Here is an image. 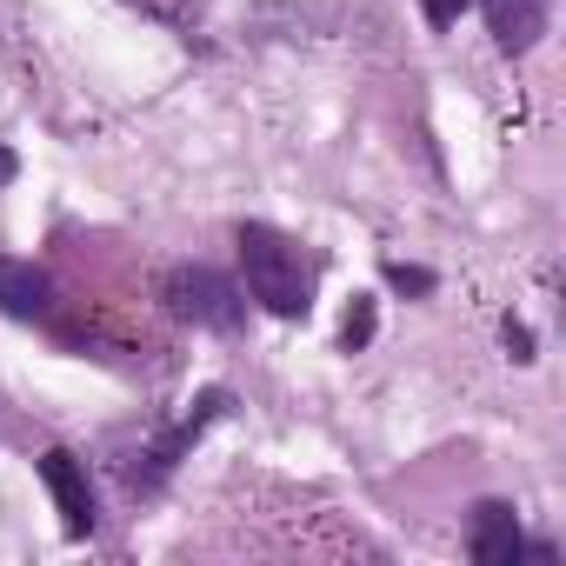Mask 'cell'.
Listing matches in <instances>:
<instances>
[{"label": "cell", "mask_w": 566, "mask_h": 566, "mask_svg": "<svg viewBox=\"0 0 566 566\" xmlns=\"http://www.w3.org/2000/svg\"><path fill=\"white\" fill-rule=\"evenodd\" d=\"M506 347H513V360H533V327L513 321V314H506Z\"/></svg>", "instance_id": "cell-12"}, {"label": "cell", "mask_w": 566, "mask_h": 566, "mask_svg": "<svg viewBox=\"0 0 566 566\" xmlns=\"http://www.w3.org/2000/svg\"><path fill=\"white\" fill-rule=\"evenodd\" d=\"M467 8H473V0H420V14H427L433 28H453V21H460Z\"/></svg>", "instance_id": "cell-11"}, {"label": "cell", "mask_w": 566, "mask_h": 566, "mask_svg": "<svg viewBox=\"0 0 566 566\" xmlns=\"http://www.w3.org/2000/svg\"><path fill=\"white\" fill-rule=\"evenodd\" d=\"M14 174H21V160H14V147H8V140H0V187H8Z\"/></svg>", "instance_id": "cell-13"}, {"label": "cell", "mask_w": 566, "mask_h": 566, "mask_svg": "<svg viewBox=\"0 0 566 566\" xmlns=\"http://www.w3.org/2000/svg\"><path fill=\"white\" fill-rule=\"evenodd\" d=\"M367 340H374V301H354V307H347V327H340V347L360 354Z\"/></svg>", "instance_id": "cell-9"}, {"label": "cell", "mask_w": 566, "mask_h": 566, "mask_svg": "<svg viewBox=\"0 0 566 566\" xmlns=\"http://www.w3.org/2000/svg\"><path fill=\"white\" fill-rule=\"evenodd\" d=\"M54 307V287H48V273L34 260H14V253H0V314H14V321H41Z\"/></svg>", "instance_id": "cell-6"}, {"label": "cell", "mask_w": 566, "mask_h": 566, "mask_svg": "<svg viewBox=\"0 0 566 566\" xmlns=\"http://www.w3.org/2000/svg\"><path fill=\"white\" fill-rule=\"evenodd\" d=\"M41 480H48V493H54V506H61V526H67V539H87V533L101 526V506H94V486H87V467H81V453H67V447H48V453H41Z\"/></svg>", "instance_id": "cell-3"}, {"label": "cell", "mask_w": 566, "mask_h": 566, "mask_svg": "<svg viewBox=\"0 0 566 566\" xmlns=\"http://www.w3.org/2000/svg\"><path fill=\"white\" fill-rule=\"evenodd\" d=\"M486 28L506 54H526L546 34V0H486Z\"/></svg>", "instance_id": "cell-7"}, {"label": "cell", "mask_w": 566, "mask_h": 566, "mask_svg": "<svg viewBox=\"0 0 566 566\" xmlns=\"http://www.w3.org/2000/svg\"><path fill=\"white\" fill-rule=\"evenodd\" d=\"M240 266H247V294H253L266 314H280V321H301V314H307L314 273H307V260H301V247H294L287 233L247 220V227H240Z\"/></svg>", "instance_id": "cell-1"}, {"label": "cell", "mask_w": 566, "mask_h": 566, "mask_svg": "<svg viewBox=\"0 0 566 566\" xmlns=\"http://www.w3.org/2000/svg\"><path fill=\"white\" fill-rule=\"evenodd\" d=\"M220 413H227V394H220V387H207V394L193 400V413H187V420H180L160 447H147V467H134V473H127V486H134V493H154V486L180 467V453H187V447H193V440L220 420Z\"/></svg>", "instance_id": "cell-4"}, {"label": "cell", "mask_w": 566, "mask_h": 566, "mask_svg": "<svg viewBox=\"0 0 566 566\" xmlns=\"http://www.w3.org/2000/svg\"><path fill=\"white\" fill-rule=\"evenodd\" d=\"M127 8H140L147 21H167V28H193L200 0H127Z\"/></svg>", "instance_id": "cell-8"}, {"label": "cell", "mask_w": 566, "mask_h": 566, "mask_svg": "<svg viewBox=\"0 0 566 566\" xmlns=\"http://www.w3.org/2000/svg\"><path fill=\"white\" fill-rule=\"evenodd\" d=\"M467 553H473L480 566H513V559L526 553L520 513H513L506 500H480V506H473V539H467Z\"/></svg>", "instance_id": "cell-5"}, {"label": "cell", "mask_w": 566, "mask_h": 566, "mask_svg": "<svg viewBox=\"0 0 566 566\" xmlns=\"http://www.w3.org/2000/svg\"><path fill=\"white\" fill-rule=\"evenodd\" d=\"M160 301H167L180 321H193V327H213V334H233V327L247 321V294L233 287V280H227L220 266H200V260H180V266H167V280H160Z\"/></svg>", "instance_id": "cell-2"}, {"label": "cell", "mask_w": 566, "mask_h": 566, "mask_svg": "<svg viewBox=\"0 0 566 566\" xmlns=\"http://www.w3.org/2000/svg\"><path fill=\"white\" fill-rule=\"evenodd\" d=\"M387 280H394L400 294H433V273H427V266H407V260H394V266H387Z\"/></svg>", "instance_id": "cell-10"}]
</instances>
